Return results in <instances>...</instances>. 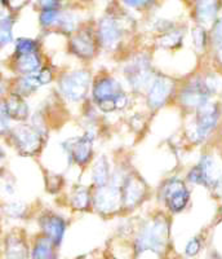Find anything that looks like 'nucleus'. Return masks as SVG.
<instances>
[{"instance_id":"17","label":"nucleus","mask_w":222,"mask_h":259,"mask_svg":"<svg viewBox=\"0 0 222 259\" xmlns=\"http://www.w3.org/2000/svg\"><path fill=\"white\" fill-rule=\"evenodd\" d=\"M44 66L40 52L26 53V55H13L11 68L16 77L35 74Z\"/></svg>"},{"instance_id":"16","label":"nucleus","mask_w":222,"mask_h":259,"mask_svg":"<svg viewBox=\"0 0 222 259\" xmlns=\"http://www.w3.org/2000/svg\"><path fill=\"white\" fill-rule=\"evenodd\" d=\"M120 189H122L123 207L133 209L142 201L145 192H146V186L141 178L127 175L122 183V186H120Z\"/></svg>"},{"instance_id":"6","label":"nucleus","mask_w":222,"mask_h":259,"mask_svg":"<svg viewBox=\"0 0 222 259\" xmlns=\"http://www.w3.org/2000/svg\"><path fill=\"white\" fill-rule=\"evenodd\" d=\"M124 77L131 85V89H133L135 91L147 89L151 80L154 79L149 57L145 55H140L131 60V62L127 64L126 69H124Z\"/></svg>"},{"instance_id":"14","label":"nucleus","mask_w":222,"mask_h":259,"mask_svg":"<svg viewBox=\"0 0 222 259\" xmlns=\"http://www.w3.org/2000/svg\"><path fill=\"white\" fill-rule=\"evenodd\" d=\"M175 90V82L165 75H156L147 87V104L151 109H159L170 100Z\"/></svg>"},{"instance_id":"27","label":"nucleus","mask_w":222,"mask_h":259,"mask_svg":"<svg viewBox=\"0 0 222 259\" xmlns=\"http://www.w3.org/2000/svg\"><path fill=\"white\" fill-rule=\"evenodd\" d=\"M212 43H213L217 61L219 65H222V18L216 21L212 30Z\"/></svg>"},{"instance_id":"23","label":"nucleus","mask_w":222,"mask_h":259,"mask_svg":"<svg viewBox=\"0 0 222 259\" xmlns=\"http://www.w3.org/2000/svg\"><path fill=\"white\" fill-rule=\"evenodd\" d=\"M92 179L97 187H103L110 183L111 170L108 159L105 156L99 157L92 168Z\"/></svg>"},{"instance_id":"4","label":"nucleus","mask_w":222,"mask_h":259,"mask_svg":"<svg viewBox=\"0 0 222 259\" xmlns=\"http://www.w3.org/2000/svg\"><path fill=\"white\" fill-rule=\"evenodd\" d=\"M91 87V74L87 70H74L59 78V91L68 100L76 103L87 96Z\"/></svg>"},{"instance_id":"3","label":"nucleus","mask_w":222,"mask_h":259,"mask_svg":"<svg viewBox=\"0 0 222 259\" xmlns=\"http://www.w3.org/2000/svg\"><path fill=\"white\" fill-rule=\"evenodd\" d=\"M92 96L96 105L105 113L122 110L128 104V97L124 94L120 83L108 75L99 77L94 82Z\"/></svg>"},{"instance_id":"5","label":"nucleus","mask_w":222,"mask_h":259,"mask_svg":"<svg viewBox=\"0 0 222 259\" xmlns=\"http://www.w3.org/2000/svg\"><path fill=\"white\" fill-rule=\"evenodd\" d=\"M189 182L200 184L207 188H217L222 180V170L212 156H203L198 165L187 174Z\"/></svg>"},{"instance_id":"37","label":"nucleus","mask_w":222,"mask_h":259,"mask_svg":"<svg viewBox=\"0 0 222 259\" xmlns=\"http://www.w3.org/2000/svg\"><path fill=\"white\" fill-rule=\"evenodd\" d=\"M124 3L129 7H133V8H138V7H142L145 4H147L151 0H123Z\"/></svg>"},{"instance_id":"26","label":"nucleus","mask_w":222,"mask_h":259,"mask_svg":"<svg viewBox=\"0 0 222 259\" xmlns=\"http://www.w3.org/2000/svg\"><path fill=\"white\" fill-rule=\"evenodd\" d=\"M40 52V46L39 41L32 38L21 36L15 40V48H13V55H26V53H36Z\"/></svg>"},{"instance_id":"10","label":"nucleus","mask_w":222,"mask_h":259,"mask_svg":"<svg viewBox=\"0 0 222 259\" xmlns=\"http://www.w3.org/2000/svg\"><path fill=\"white\" fill-rule=\"evenodd\" d=\"M213 91L214 87L212 85V83L196 78L182 90L180 100L185 108L196 110L199 106L204 105L205 103L209 101V96Z\"/></svg>"},{"instance_id":"22","label":"nucleus","mask_w":222,"mask_h":259,"mask_svg":"<svg viewBox=\"0 0 222 259\" xmlns=\"http://www.w3.org/2000/svg\"><path fill=\"white\" fill-rule=\"evenodd\" d=\"M13 26H15L13 16L4 9H0V50L8 47L15 40Z\"/></svg>"},{"instance_id":"12","label":"nucleus","mask_w":222,"mask_h":259,"mask_svg":"<svg viewBox=\"0 0 222 259\" xmlns=\"http://www.w3.org/2000/svg\"><path fill=\"white\" fill-rule=\"evenodd\" d=\"M30 246L24 231L12 230L3 237L2 259H30Z\"/></svg>"},{"instance_id":"2","label":"nucleus","mask_w":222,"mask_h":259,"mask_svg":"<svg viewBox=\"0 0 222 259\" xmlns=\"http://www.w3.org/2000/svg\"><path fill=\"white\" fill-rule=\"evenodd\" d=\"M8 142L24 157H34L43 149L47 140V128L39 127L31 122H24L12 126L7 134Z\"/></svg>"},{"instance_id":"11","label":"nucleus","mask_w":222,"mask_h":259,"mask_svg":"<svg viewBox=\"0 0 222 259\" xmlns=\"http://www.w3.org/2000/svg\"><path fill=\"white\" fill-rule=\"evenodd\" d=\"M38 226L40 235L50 240L57 247L61 246L68 228V223L61 215L53 211H43L39 215Z\"/></svg>"},{"instance_id":"13","label":"nucleus","mask_w":222,"mask_h":259,"mask_svg":"<svg viewBox=\"0 0 222 259\" xmlns=\"http://www.w3.org/2000/svg\"><path fill=\"white\" fill-rule=\"evenodd\" d=\"M163 198L172 212H181L190 200V192L180 179H171L163 187Z\"/></svg>"},{"instance_id":"39","label":"nucleus","mask_w":222,"mask_h":259,"mask_svg":"<svg viewBox=\"0 0 222 259\" xmlns=\"http://www.w3.org/2000/svg\"><path fill=\"white\" fill-rule=\"evenodd\" d=\"M204 259H222V258H221V255H219V254L217 253V251L213 250V251H210V253L208 254V255L205 256Z\"/></svg>"},{"instance_id":"8","label":"nucleus","mask_w":222,"mask_h":259,"mask_svg":"<svg viewBox=\"0 0 222 259\" xmlns=\"http://www.w3.org/2000/svg\"><path fill=\"white\" fill-rule=\"evenodd\" d=\"M92 203L97 211L102 214H111L123 207L122 189L119 184L110 182L103 187H97L92 197Z\"/></svg>"},{"instance_id":"32","label":"nucleus","mask_w":222,"mask_h":259,"mask_svg":"<svg viewBox=\"0 0 222 259\" xmlns=\"http://www.w3.org/2000/svg\"><path fill=\"white\" fill-rule=\"evenodd\" d=\"M202 246V239H200L199 236H195V237H193V239H190L187 241L186 246H185V255H186L187 258H194V256H196L200 253Z\"/></svg>"},{"instance_id":"34","label":"nucleus","mask_w":222,"mask_h":259,"mask_svg":"<svg viewBox=\"0 0 222 259\" xmlns=\"http://www.w3.org/2000/svg\"><path fill=\"white\" fill-rule=\"evenodd\" d=\"M35 77H36V79H38L39 84H40L41 87H44V85H47V84H49V83L53 82L54 74H53L52 68H49V66H45V65H44L40 70L36 71Z\"/></svg>"},{"instance_id":"36","label":"nucleus","mask_w":222,"mask_h":259,"mask_svg":"<svg viewBox=\"0 0 222 259\" xmlns=\"http://www.w3.org/2000/svg\"><path fill=\"white\" fill-rule=\"evenodd\" d=\"M38 4L41 9L57 8V6H59V0H38Z\"/></svg>"},{"instance_id":"19","label":"nucleus","mask_w":222,"mask_h":259,"mask_svg":"<svg viewBox=\"0 0 222 259\" xmlns=\"http://www.w3.org/2000/svg\"><path fill=\"white\" fill-rule=\"evenodd\" d=\"M4 104H6L7 113H8L11 121L24 123V122L29 121L30 117H31L30 115V106L24 97L9 94V96L4 97Z\"/></svg>"},{"instance_id":"20","label":"nucleus","mask_w":222,"mask_h":259,"mask_svg":"<svg viewBox=\"0 0 222 259\" xmlns=\"http://www.w3.org/2000/svg\"><path fill=\"white\" fill-rule=\"evenodd\" d=\"M30 259H59V247L39 233L31 241Z\"/></svg>"},{"instance_id":"18","label":"nucleus","mask_w":222,"mask_h":259,"mask_svg":"<svg viewBox=\"0 0 222 259\" xmlns=\"http://www.w3.org/2000/svg\"><path fill=\"white\" fill-rule=\"evenodd\" d=\"M70 51L82 57V59H91L96 52V40L89 30H79L74 34L70 39Z\"/></svg>"},{"instance_id":"40","label":"nucleus","mask_w":222,"mask_h":259,"mask_svg":"<svg viewBox=\"0 0 222 259\" xmlns=\"http://www.w3.org/2000/svg\"><path fill=\"white\" fill-rule=\"evenodd\" d=\"M4 158H6V150H4L2 143H0V166H2V163H3Z\"/></svg>"},{"instance_id":"35","label":"nucleus","mask_w":222,"mask_h":259,"mask_svg":"<svg viewBox=\"0 0 222 259\" xmlns=\"http://www.w3.org/2000/svg\"><path fill=\"white\" fill-rule=\"evenodd\" d=\"M30 0H6V7L11 11H20L21 8H24Z\"/></svg>"},{"instance_id":"9","label":"nucleus","mask_w":222,"mask_h":259,"mask_svg":"<svg viewBox=\"0 0 222 259\" xmlns=\"http://www.w3.org/2000/svg\"><path fill=\"white\" fill-rule=\"evenodd\" d=\"M93 134L85 133L84 135L78 136V138H71L65 140L61 144L69 161H73L78 165H85L89 162L93 152Z\"/></svg>"},{"instance_id":"28","label":"nucleus","mask_w":222,"mask_h":259,"mask_svg":"<svg viewBox=\"0 0 222 259\" xmlns=\"http://www.w3.org/2000/svg\"><path fill=\"white\" fill-rule=\"evenodd\" d=\"M60 11L59 8H50V9H41L40 15H39V22L43 27L48 29L52 27L57 24V20L60 17Z\"/></svg>"},{"instance_id":"31","label":"nucleus","mask_w":222,"mask_h":259,"mask_svg":"<svg viewBox=\"0 0 222 259\" xmlns=\"http://www.w3.org/2000/svg\"><path fill=\"white\" fill-rule=\"evenodd\" d=\"M12 121L9 118L8 113H7L6 104H4V97L0 99V138L2 136H7V134L9 133V130L12 128L11 126Z\"/></svg>"},{"instance_id":"29","label":"nucleus","mask_w":222,"mask_h":259,"mask_svg":"<svg viewBox=\"0 0 222 259\" xmlns=\"http://www.w3.org/2000/svg\"><path fill=\"white\" fill-rule=\"evenodd\" d=\"M182 40V34L180 31H173V30H170L166 31L160 39H159V45L164 48H175L177 46H180Z\"/></svg>"},{"instance_id":"24","label":"nucleus","mask_w":222,"mask_h":259,"mask_svg":"<svg viewBox=\"0 0 222 259\" xmlns=\"http://www.w3.org/2000/svg\"><path fill=\"white\" fill-rule=\"evenodd\" d=\"M2 211L7 218L13 219V221H22L27 217L29 206L25 201L9 200L2 205Z\"/></svg>"},{"instance_id":"41","label":"nucleus","mask_w":222,"mask_h":259,"mask_svg":"<svg viewBox=\"0 0 222 259\" xmlns=\"http://www.w3.org/2000/svg\"><path fill=\"white\" fill-rule=\"evenodd\" d=\"M2 244H3V239H2V231H0V251H2Z\"/></svg>"},{"instance_id":"33","label":"nucleus","mask_w":222,"mask_h":259,"mask_svg":"<svg viewBox=\"0 0 222 259\" xmlns=\"http://www.w3.org/2000/svg\"><path fill=\"white\" fill-rule=\"evenodd\" d=\"M193 43L198 51H203L207 45V34L203 27L198 26L193 30Z\"/></svg>"},{"instance_id":"1","label":"nucleus","mask_w":222,"mask_h":259,"mask_svg":"<svg viewBox=\"0 0 222 259\" xmlns=\"http://www.w3.org/2000/svg\"><path fill=\"white\" fill-rule=\"evenodd\" d=\"M170 241V223L164 218H155L141 227L135 237L133 247L136 256L152 254L161 255Z\"/></svg>"},{"instance_id":"38","label":"nucleus","mask_w":222,"mask_h":259,"mask_svg":"<svg viewBox=\"0 0 222 259\" xmlns=\"http://www.w3.org/2000/svg\"><path fill=\"white\" fill-rule=\"evenodd\" d=\"M9 91V85H7L4 78L0 75V99H3L4 95Z\"/></svg>"},{"instance_id":"25","label":"nucleus","mask_w":222,"mask_h":259,"mask_svg":"<svg viewBox=\"0 0 222 259\" xmlns=\"http://www.w3.org/2000/svg\"><path fill=\"white\" fill-rule=\"evenodd\" d=\"M71 206L75 210H87L92 202L91 192L87 188L79 187L71 193Z\"/></svg>"},{"instance_id":"21","label":"nucleus","mask_w":222,"mask_h":259,"mask_svg":"<svg viewBox=\"0 0 222 259\" xmlns=\"http://www.w3.org/2000/svg\"><path fill=\"white\" fill-rule=\"evenodd\" d=\"M219 0H196L195 16L202 25L212 24L217 17Z\"/></svg>"},{"instance_id":"30","label":"nucleus","mask_w":222,"mask_h":259,"mask_svg":"<svg viewBox=\"0 0 222 259\" xmlns=\"http://www.w3.org/2000/svg\"><path fill=\"white\" fill-rule=\"evenodd\" d=\"M56 26L62 32H73L75 30V17L70 12H61Z\"/></svg>"},{"instance_id":"7","label":"nucleus","mask_w":222,"mask_h":259,"mask_svg":"<svg viewBox=\"0 0 222 259\" xmlns=\"http://www.w3.org/2000/svg\"><path fill=\"white\" fill-rule=\"evenodd\" d=\"M218 118L219 109L217 104L208 101L204 105L199 106L196 109V117L191 130V138L195 142H203L217 126Z\"/></svg>"},{"instance_id":"15","label":"nucleus","mask_w":222,"mask_h":259,"mask_svg":"<svg viewBox=\"0 0 222 259\" xmlns=\"http://www.w3.org/2000/svg\"><path fill=\"white\" fill-rule=\"evenodd\" d=\"M98 40L99 45L107 50L118 47L123 38V25L118 18L113 16H105L99 20L98 24Z\"/></svg>"}]
</instances>
